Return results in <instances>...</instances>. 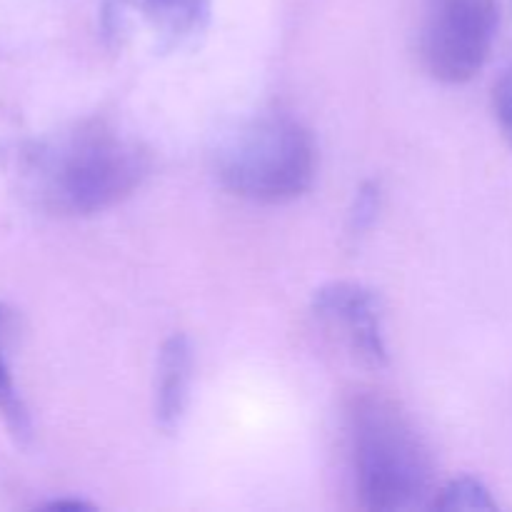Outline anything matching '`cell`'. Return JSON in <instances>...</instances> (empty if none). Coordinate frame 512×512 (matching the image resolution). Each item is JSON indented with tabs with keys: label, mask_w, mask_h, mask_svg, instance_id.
Listing matches in <instances>:
<instances>
[{
	"label": "cell",
	"mask_w": 512,
	"mask_h": 512,
	"mask_svg": "<svg viewBox=\"0 0 512 512\" xmlns=\"http://www.w3.org/2000/svg\"><path fill=\"white\" fill-rule=\"evenodd\" d=\"M15 335H18V315L8 305L0 303V418L15 438L25 440L30 438V415L20 398L13 365H10Z\"/></svg>",
	"instance_id": "ba28073f"
},
{
	"label": "cell",
	"mask_w": 512,
	"mask_h": 512,
	"mask_svg": "<svg viewBox=\"0 0 512 512\" xmlns=\"http://www.w3.org/2000/svg\"><path fill=\"white\" fill-rule=\"evenodd\" d=\"M210 25V0H103L105 35L120 48L178 53Z\"/></svg>",
	"instance_id": "5b68a950"
},
{
	"label": "cell",
	"mask_w": 512,
	"mask_h": 512,
	"mask_svg": "<svg viewBox=\"0 0 512 512\" xmlns=\"http://www.w3.org/2000/svg\"><path fill=\"white\" fill-rule=\"evenodd\" d=\"M495 30V0H425L418 33L423 68L440 83H468L488 63Z\"/></svg>",
	"instance_id": "277c9868"
},
{
	"label": "cell",
	"mask_w": 512,
	"mask_h": 512,
	"mask_svg": "<svg viewBox=\"0 0 512 512\" xmlns=\"http://www.w3.org/2000/svg\"><path fill=\"white\" fill-rule=\"evenodd\" d=\"M313 315L320 328L365 368L388 363L383 308L373 290L358 283H330L315 290Z\"/></svg>",
	"instance_id": "8992f818"
},
{
	"label": "cell",
	"mask_w": 512,
	"mask_h": 512,
	"mask_svg": "<svg viewBox=\"0 0 512 512\" xmlns=\"http://www.w3.org/2000/svg\"><path fill=\"white\" fill-rule=\"evenodd\" d=\"M378 188L375 185H365L358 193V203H355L353 210V233L358 230H365L375 220V213H378Z\"/></svg>",
	"instance_id": "8fae6325"
},
{
	"label": "cell",
	"mask_w": 512,
	"mask_h": 512,
	"mask_svg": "<svg viewBox=\"0 0 512 512\" xmlns=\"http://www.w3.org/2000/svg\"><path fill=\"white\" fill-rule=\"evenodd\" d=\"M193 383V345L188 335L175 333L160 348L155 375V420L165 433H173L183 420Z\"/></svg>",
	"instance_id": "52a82bcc"
},
{
	"label": "cell",
	"mask_w": 512,
	"mask_h": 512,
	"mask_svg": "<svg viewBox=\"0 0 512 512\" xmlns=\"http://www.w3.org/2000/svg\"><path fill=\"white\" fill-rule=\"evenodd\" d=\"M430 508L435 510H495L498 503L493 500L490 490L480 483L478 478H455L445 483L438 493L433 495Z\"/></svg>",
	"instance_id": "9c48e42d"
},
{
	"label": "cell",
	"mask_w": 512,
	"mask_h": 512,
	"mask_svg": "<svg viewBox=\"0 0 512 512\" xmlns=\"http://www.w3.org/2000/svg\"><path fill=\"white\" fill-rule=\"evenodd\" d=\"M355 493L373 512L423 505L433 485V458L413 418L383 393L355 395L348 408Z\"/></svg>",
	"instance_id": "7a4b0ae2"
},
{
	"label": "cell",
	"mask_w": 512,
	"mask_h": 512,
	"mask_svg": "<svg viewBox=\"0 0 512 512\" xmlns=\"http://www.w3.org/2000/svg\"><path fill=\"white\" fill-rule=\"evenodd\" d=\"M50 510H90L93 505L83 503V500H55V503L48 505Z\"/></svg>",
	"instance_id": "7c38bea8"
},
{
	"label": "cell",
	"mask_w": 512,
	"mask_h": 512,
	"mask_svg": "<svg viewBox=\"0 0 512 512\" xmlns=\"http://www.w3.org/2000/svg\"><path fill=\"white\" fill-rule=\"evenodd\" d=\"M493 110L495 118H498L500 130H503V135L512 145V68L495 83Z\"/></svg>",
	"instance_id": "30bf717a"
},
{
	"label": "cell",
	"mask_w": 512,
	"mask_h": 512,
	"mask_svg": "<svg viewBox=\"0 0 512 512\" xmlns=\"http://www.w3.org/2000/svg\"><path fill=\"white\" fill-rule=\"evenodd\" d=\"M150 168L143 140L105 118H85L25 150L23 183L45 213L85 218L130 198Z\"/></svg>",
	"instance_id": "6da1fadb"
},
{
	"label": "cell",
	"mask_w": 512,
	"mask_h": 512,
	"mask_svg": "<svg viewBox=\"0 0 512 512\" xmlns=\"http://www.w3.org/2000/svg\"><path fill=\"white\" fill-rule=\"evenodd\" d=\"M318 170L313 133L288 113H258L223 138L215 175L238 198L280 205L308 193Z\"/></svg>",
	"instance_id": "3957f363"
}]
</instances>
